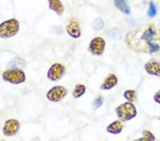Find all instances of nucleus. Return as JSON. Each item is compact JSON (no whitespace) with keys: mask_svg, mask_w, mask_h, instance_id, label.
I'll return each mask as SVG.
<instances>
[{"mask_svg":"<svg viewBox=\"0 0 160 141\" xmlns=\"http://www.w3.org/2000/svg\"><path fill=\"white\" fill-rule=\"evenodd\" d=\"M116 114L120 120L126 122L132 119L137 115V110L132 102H126L118 106L115 109Z\"/></svg>","mask_w":160,"mask_h":141,"instance_id":"20e7f679","label":"nucleus"},{"mask_svg":"<svg viewBox=\"0 0 160 141\" xmlns=\"http://www.w3.org/2000/svg\"><path fill=\"white\" fill-rule=\"evenodd\" d=\"M157 14V8L155 4L153 2H150L149 3V10H148V15L150 17H154Z\"/></svg>","mask_w":160,"mask_h":141,"instance_id":"a211bd4d","label":"nucleus"},{"mask_svg":"<svg viewBox=\"0 0 160 141\" xmlns=\"http://www.w3.org/2000/svg\"><path fill=\"white\" fill-rule=\"evenodd\" d=\"M19 22L16 19L6 20L0 24V37L9 38L16 36L19 32Z\"/></svg>","mask_w":160,"mask_h":141,"instance_id":"f03ea898","label":"nucleus"},{"mask_svg":"<svg viewBox=\"0 0 160 141\" xmlns=\"http://www.w3.org/2000/svg\"><path fill=\"white\" fill-rule=\"evenodd\" d=\"M103 25H104V24H103L102 20L100 19V18L95 19L93 22V23H92V27H93V29L95 30L101 29L103 27Z\"/></svg>","mask_w":160,"mask_h":141,"instance_id":"aec40b11","label":"nucleus"},{"mask_svg":"<svg viewBox=\"0 0 160 141\" xmlns=\"http://www.w3.org/2000/svg\"><path fill=\"white\" fill-rule=\"evenodd\" d=\"M159 32H160V22L159 23Z\"/></svg>","mask_w":160,"mask_h":141,"instance_id":"4be33fe9","label":"nucleus"},{"mask_svg":"<svg viewBox=\"0 0 160 141\" xmlns=\"http://www.w3.org/2000/svg\"><path fill=\"white\" fill-rule=\"evenodd\" d=\"M2 79L5 82H8L14 85L24 83L27 79L26 74L22 69L14 68L5 71L2 73Z\"/></svg>","mask_w":160,"mask_h":141,"instance_id":"7ed1b4c3","label":"nucleus"},{"mask_svg":"<svg viewBox=\"0 0 160 141\" xmlns=\"http://www.w3.org/2000/svg\"><path fill=\"white\" fill-rule=\"evenodd\" d=\"M86 91V87L85 86L82 84H78L76 85V87H75L73 93H72V95H73V97L75 98H81V96H83Z\"/></svg>","mask_w":160,"mask_h":141,"instance_id":"2eb2a0df","label":"nucleus"},{"mask_svg":"<svg viewBox=\"0 0 160 141\" xmlns=\"http://www.w3.org/2000/svg\"><path fill=\"white\" fill-rule=\"evenodd\" d=\"M66 73V67L62 63H55L51 65L47 72V78L51 81H58Z\"/></svg>","mask_w":160,"mask_h":141,"instance_id":"423d86ee","label":"nucleus"},{"mask_svg":"<svg viewBox=\"0 0 160 141\" xmlns=\"http://www.w3.org/2000/svg\"><path fill=\"white\" fill-rule=\"evenodd\" d=\"M140 140H154L155 137L154 136L153 134L148 130H144L143 132V138H140Z\"/></svg>","mask_w":160,"mask_h":141,"instance_id":"6ab92c4d","label":"nucleus"},{"mask_svg":"<svg viewBox=\"0 0 160 141\" xmlns=\"http://www.w3.org/2000/svg\"><path fill=\"white\" fill-rule=\"evenodd\" d=\"M123 125L120 120H115L112 122L106 128L108 133H111L113 135H118L122 131Z\"/></svg>","mask_w":160,"mask_h":141,"instance_id":"ddd939ff","label":"nucleus"},{"mask_svg":"<svg viewBox=\"0 0 160 141\" xmlns=\"http://www.w3.org/2000/svg\"><path fill=\"white\" fill-rule=\"evenodd\" d=\"M102 104H103V98L101 96H99V97H98V98H95L94 100V101L92 102V108H93V110H96L101 107Z\"/></svg>","mask_w":160,"mask_h":141,"instance_id":"f3484780","label":"nucleus"},{"mask_svg":"<svg viewBox=\"0 0 160 141\" xmlns=\"http://www.w3.org/2000/svg\"><path fill=\"white\" fill-rule=\"evenodd\" d=\"M66 88L62 86H55L50 88L46 94V97L48 101L53 103L61 101L67 96Z\"/></svg>","mask_w":160,"mask_h":141,"instance_id":"39448f33","label":"nucleus"},{"mask_svg":"<svg viewBox=\"0 0 160 141\" xmlns=\"http://www.w3.org/2000/svg\"><path fill=\"white\" fill-rule=\"evenodd\" d=\"M21 123L19 120L17 119L11 118L5 121L3 126V134L5 136L12 137L19 132L20 129Z\"/></svg>","mask_w":160,"mask_h":141,"instance_id":"0eeeda50","label":"nucleus"},{"mask_svg":"<svg viewBox=\"0 0 160 141\" xmlns=\"http://www.w3.org/2000/svg\"><path fill=\"white\" fill-rule=\"evenodd\" d=\"M118 78L115 74L111 73L109 74L106 78L105 79V81H103V83L100 86V88L102 90H105V91H108V90H110L117 85L118 84Z\"/></svg>","mask_w":160,"mask_h":141,"instance_id":"9b49d317","label":"nucleus"},{"mask_svg":"<svg viewBox=\"0 0 160 141\" xmlns=\"http://www.w3.org/2000/svg\"><path fill=\"white\" fill-rule=\"evenodd\" d=\"M125 42L131 49L137 52L156 53L160 49V38L152 25L142 27L127 35Z\"/></svg>","mask_w":160,"mask_h":141,"instance_id":"f257e3e1","label":"nucleus"},{"mask_svg":"<svg viewBox=\"0 0 160 141\" xmlns=\"http://www.w3.org/2000/svg\"><path fill=\"white\" fill-rule=\"evenodd\" d=\"M115 5L116 8L119 9L124 14H130L131 10L128 0H115Z\"/></svg>","mask_w":160,"mask_h":141,"instance_id":"4468645a","label":"nucleus"},{"mask_svg":"<svg viewBox=\"0 0 160 141\" xmlns=\"http://www.w3.org/2000/svg\"><path fill=\"white\" fill-rule=\"evenodd\" d=\"M66 32L73 38H78L81 36V29L77 19H71L66 26Z\"/></svg>","mask_w":160,"mask_h":141,"instance_id":"1a4fd4ad","label":"nucleus"},{"mask_svg":"<svg viewBox=\"0 0 160 141\" xmlns=\"http://www.w3.org/2000/svg\"><path fill=\"white\" fill-rule=\"evenodd\" d=\"M105 41L102 38L97 37L90 41L88 49L94 56H101L105 51Z\"/></svg>","mask_w":160,"mask_h":141,"instance_id":"6e6552de","label":"nucleus"},{"mask_svg":"<svg viewBox=\"0 0 160 141\" xmlns=\"http://www.w3.org/2000/svg\"><path fill=\"white\" fill-rule=\"evenodd\" d=\"M124 97L129 101H135L136 100L135 91H133V90H128V91H125V93H124Z\"/></svg>","mask_w":160,"mask_h":141,"instance_id":"dca6fc26","label":"nucleus"},{"mask_svg":"<svg viewBox=\"0 0 160 141\" xmlns=\"http://www.w3.org/2000/svg\"><path fill=\"white\" fill-rule=\"evenodd\" d=\"M154 101L157 103L160 104V90L159 91H157L155 94H154Z\"/></svg>","mask_w":160,"mask_h":141,"instance_id":"412c9836","label":"nucleus"},{"mask_svg":"<svg viewBox=\"0 0 160 141\" xmlns=\"http://www.w3.org/2000/svg\"><path fill=\"white\" fill-rule=\"evenodd\" d=\"M48 8L56 12L58 16H61L64 12V6L60 0H48Z\"/></svg>","mask_w":160,"mask_h":141,"instance_id":"f8f14e48","label":"nucleus"},{"mask_svg":"<svg viewBox=\"0 0 160 141\" xmlns=\"http://www.w3.org/2000/svg\"><path fill=\"white\" fill-rule=\"evenodd\" d=\"M144 68L147 73L152 76L160 77V63L156 60L148 61L144 65Z\"/></svg>","mask_w":160,"mask_h":141,"instance_id":"9d476101","label":"nucleus"}]
</instances>
